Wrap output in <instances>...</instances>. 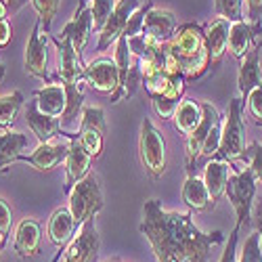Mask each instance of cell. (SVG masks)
<instances>
[{"mask_svg":"<svg viewBox=\"0 0 262 262\" xmlns=\"http://www.w3.org/2000/svg\"><path fill=\"white\" fill-rule=\"evenodd\" d=\"M70 154V139L68 141H49V143H40L30 156H21L19 162H26L34 166L38 172H51L57 168L61 162H65Z\"/></svg>","mask_w":262,"mask_h":262,"instance_id":"7c38bea8","label":"cell"},{"mask_svg":"<svg viewBox=\"0 0 262 262\" xmlns=\"http://www.w3.org/2000/svg\"><path fill=\"white\" fill-rule=\"evenodd\" d=\"M252 225H254V227H256V231L260 233V248H262V198L256 202L254 216H252Z\"/></svg>","mask_w":262,"mask_h":262,"instance_id":"60d3db41","label":"cell"},{"mask_svg":"<svg viewBox=\"0 0 262 262\" xmlns=\"http://www.w3.org/2000/svg\"><path fill=\"white\" fill-rule=\"evenodd\" d=\"M229 32H231V21H227L225 17H214L206 24L204 40L210 57V68H216L223 61L225 53L229 51Z\"/></svg>","mask_w":262,"mask_h":262,"instance_id":"4fadbf2b","label":"cell"},{"mask_svg":"<svg viewBox=\"0 0 262 262\" xmlns=\"http://www.w3.org/2000/svg\"><path fill=\"white\" fill-rule=\"evenodd\" d=\"M239 74H237V89L239 97H242L244 105L250 97V93L262 82V72H260V45L254 47L244 59H239Z\"/></svg>","mask_w":262,"mask_h":262,"instance_id":"e0dca14e","label":"cell"},{"mask_svg":"<svg viewBox=\"0 0 262 262\" xmlns=\"http://www.w3.org/2000/svg\"><path fill=\"white\" fill-rule=\"evenodd\" d=\"M246 103H248V112L254 118V122L258 126H262V82L250 93V97H248Z\"/></svg>","mask_w":262,"mask_h":262,"instance_id":"d590c367","label":"cell"},{"mask_svg":"<svg viewBox=\"0 0 262 262\" xmlns=\"http://www.w3.org/2000/svg\"><path fill=\"white\" fill-rule=\"evenodd\" d=\"M11 223H13V212L9 204L0 198V246H7L9 242V233H11Z\"/></svg>","mask_w":262,"mask_h":262,"instance_id":"e575fe53","label":"cell"},{"mask_svg":"<svg viewBox=\"0 0 262 262\" xmlns=\"http://www.w3.org/2000/svg\"><path fill=\"white\" fill-rule=\"evenodd\" d=\"M26 122H28V126L32 128V133L36 135L38 143H49V141L61 137V133H63L61 120L42 114L40 109H38L36 99L28 103V109H26Z\"/></svg>","mask_w":262,"mask_h":262,"instance_id":"d6986e66","label":"cell"},{"mask_svg":"<svg viewBox=\"0 0 262 262\" xmlns=\"http://www.w3.org/2000/svg\"><path fill=\"white\" fill-rule=\"evenodd\" d=\"M139 231L158 262H208L212 248L225 242L223 231L204 233L195 227L191 212H166L160 200L145 202Z\"/></svg>","mask_w":262,"mask_h":262,"instance_id":"6da1fadb","label":"cell"},{"mask_svg":"<svg viewBox=\"0 0 262 262\" xmlns=\"http://www.w3.org/2000/svg\"><path fill=\"white\" fill-rule=\"evenodd\" d=\"M248 13H250V24H260L262 17V0H246Z\"/></svg>","mask_w":262,"mask_h":262,"instance_id":"ab89813d","label":"cell"},{"mask_svg":"<svg viewBox=\"0 0 262 262\" xmlns=\"http://www.w3.org/2000/svg\"><path fill=\"white\" fill-rule=\"evenodd\" d=\"M49 32L42 28V21L38 19L34 24V30L30 34V40L26 45V72L45 84H53V76L49 70Z\"/></svg>","mask_w":262,"mask_h":262,"instance_id":"ba28073f","label":"cell"},{"mask_svg":"<svg viewBox=\"0 0 262 262\" xmlns=\"http://www.w3.org/2000/svg\"><path fill=\"white\" fill-rule=\"evenodd\" d=\"M183 202L189 206L191 212H208V210L216 208L204 179H200L198 174H189L187 177V181L183 185Z\"/></svg>","mask_w":262,"mask_h":262,"instance_id":"603a6c76","label":"cell"},{"mask_svg":"<svg viewBox=\"0 0 262 262\" xmlns=\"http://www.w3.org/2000/svg\"><path fill=\"white\" fill-rule=\"evenodd\" d=\"M229 168H231V164L223 162V160H210L208 166H206L204 183L208 187V193H210V198H212L214 204L225 195L227 181H229V174H231Z\"/></svg>","mask_w":262,"mask_h":262,"instance_id":"cb8c5ba5","label":"cell"},{"mask_svg":"<svg viewBox=\"0 0 262 262\" xmlns=\"http://www.w3.org/2000/svg\"><path fill=\"white\" fill-rule=\"evenodd\" d=\"M91 34H93V13H91L89 3H86V0H80V5L76 9L74 17L68 21V26L59 32V38L72 40L74 49L82 55V49L86 47V42H89Z\"/></svg>","mask_w":262,"mask_h":262,"instance_id":"5bb4252c","label":"cell"},{"mask_svg":"<svg viewBox=\"0 0 262 262\" xmlns=\"http://www.w3.org/2000/svg\"><path fill=\"white\" fill-rule=\"evenodd\" d=\"M139 7H141L139 0H116V7L112 11V15H109L107 24L99 32V45H97L99 53H103L112 45H116L118 38L126 32V26H128L130 17L135 15V11Z\"/></svg>","mask_w":262,"mask_h":262,"instance_id":"30bf717a","label":"cell"},{"mask_svg":"<svg viewBox=\"0 0 262 262\" xmlns=\"http://www.w3.org/2000/svg\"><path fill=\"white\" fill-rule=\"evenodd\" d=\"M13 38V26L9 19H3L0 21V49H5Z\"/></svg>","mask_w":262,"mask_h":262,"instance_id":"f35d334b","label":"cell"},{"mask_svg":"<svg viewBox=\"0 0 262 262\" xmlns=\"http://www.w3.org/2000/svg\"><path fill=\"white\" fill-rule=\"evenodd\" d=\"M26 99L19 91H13L9 95H0V128H11L17 122V116L24 107Z\"/></svg>","mask_w":262,"mask_h":262,"instance_id":"4316f807","label":"cell"},{"mask_svg":"<svg viewBox=\"0 0 262 262\" xmlns=\"http://www.w3.org/2000/svg\"><path fill=\"white\" fill-rule=\"evenodd\" d=\"M82 128H105V112L101 107H82V118H80Z\"/></svg>","mask_w":262,"mask_h":262,"instance_id":"d6a6232c","label":"cell"},{"mask_svg":"<svg viewBox=\"0 0 262 262\" xmlns=\"http://www.w3.org/2000/svg\"><path fill=\"white\" fill-rule=\"evenodd\" d=\"M7 17H9V9H7V5L3 3V0H0V21L7 19Z\"/></svg>","mask_w":262,"mask_h":262,"instance_id":"7bdbcfd3","label":"cell"},{"mask_svg":"<svg viewBox=\"0 0 262 262\" xmlns=\"http://www.w3.org/2000/svg\"><path fill=\"white\" fill-rule=\"evenodd\" d=\"M3 3L7 5V9H9V15L13 17V15H17L21 9H24V7L28 5V0H3Z\"/></svg>","mask_w":262,"mask_h":262,"instance_id":"b9f144b4","label":"cell"},{"mask_svg":"<svg viewBox=\"0 0 262 262\" xmlns=\"http://www.w3.org/2000/svg\"><path fill=\"white\" fill-rule=\"evenodd\" d=\"M86 3L93 13V32H101L116 7V0H86Z\"/></svg>","mask_w":262,"mask_h":262,"instance_id":"f1b7e54d","label":"cell"},{"mask_svg":"<svg viewBox=\"0 0 262 262\" xmlns=\"http://www.w3.org/2000/svg\"><path fill=\"white\" fill-rule=\"evenodd\" d=\"M237 262H262V248H260V233L258 231L246 239L244 250L239 254Z\"/></svg>","mask_w":262,"mask_h":262,"instance_id":"1f68e13d","label":"cell"},{"mask_svg":"<svg viewBox=\"0 0 262 262\" xmlns=\"http://www.w3.org/2000/svg\"><path fill=\"white\" fill-rule=\"evenodd\" d=\"M242 109H244L242 97L231 99L225 122H223L221 145H218V151L214 154L212 160H223V162L233 164V162L244 158V154H246V143H244L246 126H244V120H242Z\"/></svg>","mask_w":262,"mask_h":262,"instance_id":"3957f363","label":"cell"},{"mask_svg":"<svg viewBox=\"0 0 262 262\" xmlns=\"http://www.w3.org/2000/svg\"><path fill=\"white\" fill-rule=\"evenodd\" d=\"M47 231H49V239H51L53 246H57L59 250H63L65 246H68L72 242V237L76 235V231H78V225L74 221L70 208L55 210L51 221H49Z\"/></svg>","mask_w":262,"mask_h":262,"instance_id":"7402d4cb","label":"cell"},{"mask_svg":"<svg viewBox=\"0 0 262 262\" xmlns=\"http://www.w3.org/2000/svg\"><path fill=\"white\" fill-rule=\"evenodd\" d=\"M109 262H120V260H109Z\"/></svg>","mask_w":262,"mask_h":262,"instance_id":"f6af8a7d","label":"cell"},{"mask_svg":"<svg viewBox=\"0 0 262 262\" xmlns=\"http://www.w3.org/2000/svg\"><path fill=\"white\" fill-rule=\"evenodd\" d=\"M5 74H7V68H5V65H3V63H0V82H3Z\"/></svg>","mask_w":262,"mask_h":262,"instance_id":"ee69618b","label":"cell"},{"mask_svg":"<svg viewBox=\"0 0 262 262\" xmlns=\"http://www.w3.org/2000/svg\"><path fill=\"white\" fill-rule=\"evenodd\" d=\"M30 3L38 13V19L42 21L45 32H49L53 26V19L57 17V11H59V0H30Z\"/></svg>","mask_w":262,"mask_h":262,"instance_id":"4dcf8cb0","label":"cell"},{"mask_svg":"<svg viewBox=\"0 0 262 262\" xmlns=\"http://www.w3.org/2000/svg\"><path fill=\"white\" fill-rule=\"evenodd\" d=\"M34 99L38 103V109L45 116H51V118H59L65 114L68 109V93H65L63 84H47L45 89H40L34 93Z\"/></svg>","mask_w":262,"mask_h":262,"instance_id":"44dd1931","label":"cell"},{"mask_svg":"<svg viewBox=\"0 0 262 262\" xmlns=\"http://www.w3.org/2000/svg\"><path fill=\"white\" fill-rule=\"evenodd\" d=\"M221 133H223V122L216 124V126L212 128V133H210V137L206 139V145H204V149H202V158H208V160L214 158V154L218 151V145H221Z\"/></svg>","mask_w":262,"mask_h":262,"instance_id":"8d00e7d4","label":"cell"},{"mask_svg":"<svg viewBox=\"0 0 262 262\" xmlns=\"http://www.w3.org/2000/svg\"><path fill=\"white\" fill-rule=\"evenodd\" d=\"M0 250H3V246H0Z\"/></svg>","mask_w":262,"mask_h":262,"instance_id":"bcb514c9","label":"cell"},{"mask_svg":"<svg viewBox=\"0 0 262 262\" xmlns=\"http://www.w3.org/2000/svg\"><path fill=\"white\" fill-rule=\"evenodd\" d=\"M242 160L250 162V168H252V172H254L256 181L262 183V145H260V143H252V145L246 149V154H244Z\"/></svg>","mask_w":262,"mask_h":262,"instance_id":"836d02e7","label":"cell"},{"mask_svg":"<svg viewBox=\"0 0 262 262\" xmlns=\"http://www.w3.org/2000/svg\"><path fill=\"white\" fill-rule=\"evenodd\" d=\"M40 244H42V229L40 223L34 218H24L15 231V242L13 248L17 252L19 258H34L40 252Z\"/></svg>","mask_w":262,"mask_h":262,"instance_id":"ac0fdd59","label":"cell"},{"mask_svg":"<svg viewBox=\"0 0 262 262\" xmlns=\"http://www.w3.org/2000/svg\"><path fill=\"white\" fill-rule=\"evenodd\" d=\"M99 246L101 239L95 227V218H89L65 246L63 262H99Z\"/></svg>","mask_w":262,"mask_h":262,"instance_id":"9c48e42d","label":"cell"},{"mask_svg":"<svg viewBox=\"0 0 262 262\" xmlns=\"http://www.w3.org/2000/svg\"><path fill=\"white\" fill-rule=\"evenodd\" d=\"M91 166H93V158L82 147L78 133H76V137L70 139V154L65 158V172H68V177H65V191L70 193L78 181H82L86 174H91Z\"/></svg>","mask_w":262,"mask_h":262,"instance_id":"2e32d148","label":"cell"},{"mask_svg":"<svg viewBox=\"0 0 262 262\" xmlns=\"http://www.w3.org/2000/svg\"><path fill=\"white\" fill-rule=\"evenodd\" d=\"M84 80L93 91L101 95H112V103H118L122 99V86H120V72L116 59L99 57L84 65Z\"/></svg>","mask_w":262,"mask_h":262,"instance_id":"52a82bcc","label":"cell"},{"mask_svg":"<svg viewBox=\"0 0 262 262\" xmlns=\"http://www.w3.org/2000/svg\"><path fill=\"white\" fill-rule=\"evenodd\" d=\"M202 112H204V116H202L200 126L195 128L191 135H187V147H185L187 149V174H195L193 166H195V162H198V158H202V149L206 145V139L210 137L212 128L223 122L221 114H218V109L212 103L204 101L202 103Z\"/></svg>","mask_w":262,"mask_h":262,"instance_id":"8fae6325","label":"cell"},{"mask_svg":"<svg viewBox=\"0 0 262 262\" xmlns=\"http://www.w3.org/2000/svg\"><path fill=\"white\" fill-rule=\"evenodd\" d=\"M202 116H204L202 103L191 101V99H183V101L179 103V107H177V112H174V116H172L174 128H177L181 135L187 137V135H191L193 130L200 126Z\"/></svg>","mask_w":262,"mask_h":262,"instance_id":"484cf974","label":"cell"},{"mask_svg":"<svg viewBox=\"0 0 262 262\" xmlns=\"http://www.w3.org/2000/svg\"><path fill=\"white\" fill-rule=\"evenodd\" d=\"M139 154H141V164L149 177L154 181L162 179V174L166 172V141L149 118H145L141 124Z\"/></svg>","mask_w":262,"mask_h":262,"instance_id":"8992f818","label":"cell"},{"mask_svg":"<svg viewBox=\"0 0 262 262\" xmlns=\"http://www.w3.org/2000/svg\"><path fill=\"white\" fill-rule=\"evenodd\" d=\"M168 53L177 59L181 72L187 78V84L193 80H200L210 70V57H208L206 40H204V26L200 24L179 26L168 42Z\"/></svg>","mask_w":262,"mask_h":262,"instance_id":"7a4b0ae2","label":"cell"},{"mask_svg":"<svg viewBox=\"0 0 262 262\" xmlns=\"http://www.w3.org/2000/svg\"><path fill=\"white\" fill-rule=\"evenodd\" d=\"M239 231H242V227H237L233 229V233L229 235V242H227V248L221 256V260L218 262H237V239H239Z\"/></svg>","mask_w":262,"mask_h":262,"instance_id":"74e56055","label":"cell"},{"mask_svg":"<svg viewBox=\"0 0 262 262\" xmlns=\"http://www.w3.org/2000/svg\"><path fill=\"white\" fill-rule=\"evenodd\" d=\"M225 195L237 214V227H250L254 195H256V177L250 166L229 174Z\"/></svg>","mask_w":262,"mask_h":262,"instance_id":"5b68a950","label":"cell"},{"mask_svg":"<svg viewBox=\"0 0 262 262\" xmlns=\"http://www.w3.org/2000/svg\"><path fill=\"white\" fill-rule=\"evenodd\" d=\"M214 11L231 24L244 21V0H214Z\"/></svg>","mask_w":262,"mask_h":262,"instance_id":"f546056e","label":"cell"},{"mask_svg":"<svg viewBox=\"0 0 262 262\" xmlns=\"http://www.w3.org/2000/svg\"><path fill=\"white\" fill-rule=\"evenodd\" d=\"M28 147V137L17 130H9V133L0 135V172L7 170L11 164L19 162Z\"/></svg>","mask_w":262,"mask_h":262,"instance_id":"d4e9b609","label":"cell"},{"mask_svg":"<svg viewBox=\"0 0 262 262\" xmlns=\"http://www.w3.org/2000/svg\"><path fill=\"white\" fill-rule=\"evenodd\" d=\"M78 139L82 143V147L89 151V156L93 160L101 158L103 154V141H105V130L101 128H78Z\"/></svg>","mask_w":262,"mask_h":262,"instance_id":"83f0119b","label":"cell"},{"mask_svg":"<svg viewBox=\"0 0 262 262\" xmlns=\"http://www.w3.org/2000/svg\"><path fill=\"white\" fill-rule=\"evenodd\" d=\"M70 212L78 229L89 221L95 218L103 210V189L97 174H86L82 181H78L70 191Z\"/></svg>","mask_w":262,"mask_h":262,"instance_id":"277c9868","label":"cell"},{"mask_svg":"<svg viewBox=\"0 0 262 262\" xmlns=\"http://www.w3.org/2000/svg\"><path fill=\"white\" fill-rule=\"evenodd\" d=\"M260 36H262V28L260 24H250V21H237L231 24V32H229V51L233 57L244 59L254 47L260 45Z\"/></svg>","mask_w":262,"mask_h":262,"instance_id":"9a60e30c","label":"cell"},{"mask_svg":"<svg viewBox=\"0 0 262 262\" xmlns=\"http://www.w3.org/2000/svg\"><path fill=\"white\" fill-rule=\"evenodd\" d=\"M177 32V19H174V13L168 9H156L151 7L145 15L141 34H149L154 36L160 42H170V38Z\"/></svg>","mask_w":262,"mask_h":262,"instance_id":"ffe728a7","label":"cell"}]
</instances>
